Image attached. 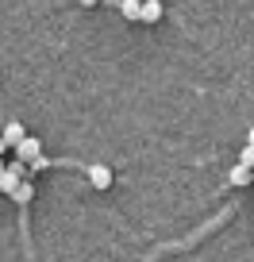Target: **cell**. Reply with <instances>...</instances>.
<instances>
[{"label":"cell","mask_w":254,"mask_h":262,"mask_svg":"<svg viewBox=\"0 0 254 262\" xmlns=\"http://www.w3.org/2000/svg\"><path fill=\"white\" fill-rule=\"evenodd\" d=\"M24 173H27V166L19 162V158H16L12 166H4V173H0V193H4V196H12V193H16V185L24 181Z\"/></svg>","instance_id":"1"},{"label":"cell","mask_w":254,"mask_h":262,"mask_svg":"<svg viewBox=\"0 0 254 262\" xmlns=\"http://www.w3.org/2000/svg\"><path fill=\"white\" fill-rule=\"evenodd\" d=\"M0 139H4V147H19V143L27 139L24 123H19V120H8V123H4V131H0Z\"/></svg>","instance_id":"2"},{"label":"cell","mask_w":254,"mask_h":262,"mask_svg":"<svg viewBox=\"0 0 254 262\" xmlns=\"http://www.w3.org/2000/svg\"><path fill=\"white\" fill-rule=\"evenodd\" d=\"M16 158H19V162H39V158H42V147H39V139H31V135H27V139L16 147Z\"/></svg>","instance_id":"3"},{"label":"cell","mask_w":254,"mask_h":262,"mask_svg":"<svg viewBox=\"0 0 254 262\" xmlns=\"http://www.w3.org/2000/svg\"><path fill=\"white\" fill-rule=\"evenodd\" d=\"M89 185L93 189H108L112 185V170H108V166H89Z\"/></svg>","instance_id":"4"},{"label":"cell","mask_w":254,"mask_h":262,"mask_svg":"<svg viewBox=\"0 0 254 262\" xmlns=\"http://www.w3.org/2000/svg\"><path fill=\"white\" fill-rule=\"evenodd\" d=\"M158 19H162V0H143L139 24H158Z\"/></svg>","instance_id":"5"},{"label":"cell","mask_w":254,"mask_h":262,"mask_svg":"<svg viewBox=\"0 0 254 262\" xmlns=\"http://www.w3.org/2000/svg\"><path fill=\"white\" fill-rule=\"evenodd\" d=\"M227 181H231V185H250V181H254V170H246V166H231V173H227Z\"/></svg>","instance_id":"6"},{"label":"cell","mask_w":254,"mask_h":262,"mask_svg":"<svg viewBox=\"0 0 254 262\" xmlns=\"http://www.w3.org/2000/svg\"><path fill=\"white\" fill-rule=\"evenodd\" d=\"M31 196H35V185L24 178V181L16 185V193H12V201H16V205H31Z\"/></svg>","instance_id":"7"},{"label":"cell","mask_w":254,"mask_h":262,"mask_svg":"<svg viewBox=\"0 0 254 262\" xmlns=\"http://www.w3.org/2000/svg\"><path fill=\"white\" fill-rule=\"evenodd\" d=\"M120 12L127 19H131V24H139V12H143V0H120Z\"/></svg>","instance_id":"8"},{"label":"cell","mask_w":254,"mask_h":262,"mask_svg":"<svg viewBox=\"0 0 254 262\" xmlns=\"http://www.w3.org/2000/svg\"><path fill=\"white\" fill-rule=\"evenodd\" d=\"M239 166L254 170V147H243V150H239Z\"/></svg>","instance_id":"9"},{"label":"cell","mask_w":254,"mask_h":262,"mask_svg":"<svg viewBox=\"0 0 254 262\" xmlns=\"http://www.w3.org/2000/svg\"><path fill=\"white\" fill-rule=\"evenodd\" d=\"M77 4H85V8H93V4H100V0H77Z\"/></svg>","instance_id":"10"},{"label":"cell","mask_w":254,"mask_h":262,"mask_svg":"<svg viewBox=\"0 0 254 262\" xmlns=\"http://www.w3.org/2000/svg\"><path fill=\"white\" fill-rule=\"evenodd\" d=\"M246 147H254V127H250V135H246Z\"/></svg>","instance_id":"11"},{"label":"cell","mask_w":254,"mask_h":262,"mask_svg":"<svg viewBox=\"0 0 254 262\" xmlns=\"http://www.w3.org/2000/svg\"><path fill=\"white\" fill-rule=\"evenodd\" d=\"M0 173H4V155H0Z\"/></svg>","instance_id":"12"}]
</instances>
